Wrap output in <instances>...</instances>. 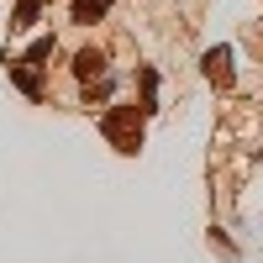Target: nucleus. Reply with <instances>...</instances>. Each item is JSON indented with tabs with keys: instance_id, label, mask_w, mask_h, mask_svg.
Segmentation results:
<instances>
[{
	"instance_id": "2",
	"label": "nucleus",
	"mask_w": 263,
	"mask_h": 263,
	"mask_svg": "<svg viewBox=\"0 0 263 263\" xmlns=\"http://www.w3.org/2000/svg\"><path fill=\"white\" fill-rule=\"evenodd\" d=\"M74 74H79L84 84L100 79V74H105V53H100V48H79V53H74Z\"/></svg>"
},
{
	"instance_id": "5",
	"label": "nucleus",
	"mask_w": 263,
	"mask_h": 263,
	"mask_svg": "<svg viewBox=\"0 0 263 263\" xmlns=\"http://www.w3.org/2000/svg\"><path fill=\"white\" fill-rule=\"evenodd\" d=\"M105 11H111V0H74V21L79 27H95Z\"/></svg>"
},
{
	"instance_id": "7",
	"label": "nucleus",
	"mask_w": 263,
	"mask_h": 263,
	"mask_svg": "<svg viewBox=\"0 0 263 263\" xmlns=\"http://www.w3.org/2000/svg\"><path fill=\"white\" fill-rule=\"evenodd\" d=\"M37 11L42 0H16V27H37Z\"/></svg>"
},
{
	"instance_id": "6",
	"label": "nucleus",
	"mask_w": 263,
	"mask_h": 263,
	"mask_svg": "<svg viewBox=\"0 0 263 263\" xmlns=\"http://www.w3.org/2000/svg\"><path fill=\"white\" fill-rule=\"evenodd\" d=\"M53 48H58V42H53V37H37V42H32V48H27V58H21V63H32V69H37V63H42V58H53Z\"/></svg>"
},
{
	"instance_id": "3",
	"label": "nucleus",
	"mask_w": 263,
	"mask_h": 263,
	"mask_svg": "<svg viewBox=\"0 0 263 263\" xmlns=\"http://www.w3.org/2000/svg\"><path fill=\"white\" fill-rule=\"evenodd\" d=\"M205 79L221 84V90L232 84V53H227V48H211V53H205Z\"/></svg>"
},
{
	"instance_id": "1",
	"label": "nucleus",
	"mask_w": 263,
	"mask_h": 263,
	"mask_svg": "<svg viewBox=\"0 0 263 263\" xmlns=\"http://www.w3.org/2000/svg\"><path fill=\"white\" fill-rule=\"evenodd\" d=\"M100 132H105L121 153H137V147H142V111H137V105H116V111H105Z\"/></svg>"
},
{
	"instance_id": "4",
	"label": "nucleus",
	"mask_w": 263,
	"mask_h": 263,
	"mask_svg": "<svg viewBox=\"0 0 263 263\" xmlns=\"http://www.w3.org/2000/svg\"><path fill=\"white\" fill-rule=\"evenodd\" d=\"M11 84H16L21 95H42V79H37L32 63H11Z\"/></svg>"
}]
</instances>
